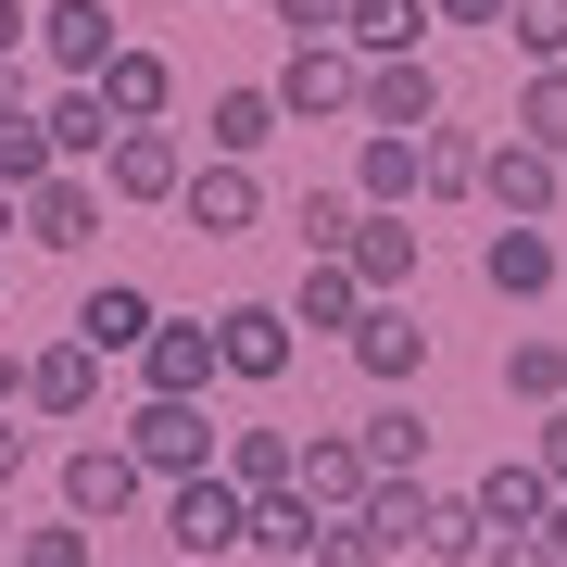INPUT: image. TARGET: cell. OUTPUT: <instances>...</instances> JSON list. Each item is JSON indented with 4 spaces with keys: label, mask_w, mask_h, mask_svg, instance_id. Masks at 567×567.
I'll return each instance as SVG.
<instances>
[{
    "label": "cell",
    "mask_w": 567,
    "mask_h": 567,
    "mask_svg": "<svg viewBox=\"0 0 567 567\" xmlns=\"http://www.w3.org/2000/svg\"><path fill=\"white\" fill-rule=\"evenodd\" d=\"M114 442L140 454V466H152L164 492H177V480H215V454H227V429H215L203 404H164V391H140V404L114 416Z\"/></svg>",
    "instance_id": "obj_1"
},
{
    "label": "cell",
    "mask_w": 567,
    "mask_h": 567,
    "mask_svg": "<svg viewBox=\"0 0 567 567\" xmlns=\"http://www.w3.org/2000/svg\"><path fill=\"white\" fill-rule=\"evenodd\" d=\"M140 505H164V480L114 442V429H89V442L63 454V517H76V529H114V517H140Z\"/></svg>",
    "instance_id": "obj_2"
},
{
    "label": "cell",
    "mask_w": 567,
    "mask_h": 567,
    "mask_svg": "<svg viewBox=\"0 0 567 567\" xmlns=\"http://www.w3.org/2000/svg\"><path fill=\"white\" fill-rule=\"evenodd\" d=\"M278 102H290V126H365V51L353 39H303L278 63Z\"/></svg>",
    "instance_id": "obj_3"
},
{
    "label": "cell",
    "mask_w": 567,
    "mask_h": 567,
    "mask_svg": "<svg viewBox=\"0 0 567 567\" xmlns=\"http://www.w3.org/2000/svg\"><path fill=\"white\" fill-rule=\"evenodd\" d=\"M39 63H51V89H102L114 63H126L114 0H39Z\"/></svg>",
    "instance_id": "obj_4"
},
{
    "label": "cell",
    "mask_w": 567,
    "mask_h": 567,
    "mask_svg": "<svg viewBox=\"0 0 567 567\" xmlns=\"http://www.w3.org/2000/svg\"><path fill=\"white\" fill-rule=\"evenodd\" d=\"M152 517H164V543H177V555H240V543H252V492L227 480V466H215V480H177Z\"/></svg>",
    "instance_id": "obj_5"
},
{
    "label": "cell",
    "mask_w": 567,
    "mask_h": 567,
    "mask_svg": "<svg viewBox=\"0 0 567 567\" xmlns=\"http://www.w3.org/2000/svg\"><path fill=\"white\" fill-rule=\"evenodd\" d=\"M555 189H567V164L543 152V140H492V177H480V203H492V227H555Z\"/></svg>",
    "instance_id": "obj_6"
},
{
    "label": "cell",
    "mask_w": 567,
    "mask_h": 567,
    "mask_svg": "<svg viewBox=\"0 0 567 567\" xmlns=\"http://www.w3.org/2000/svg\"><path fill=\"white\" fill-rule=\"evenodd\" d=\"M215 379H227L215 316H164V328H152V353H140V391H164V404H203Z\"/></svg>",
    "instance_id": "obj_7"
},
{
    "label": "cell",
    "mask_w": 567,
    "mask_h": 567,
    "mask_svg": "<svg viewBox=\"0 0 567 567\" xmlns=\"http://www.w3.org/2000/svg\"><path fill=\"white\" fill-rule=\"evenodd\" d=\"M215 341H227V379L240 391H278L290 353H303V328H290V303H215Z\"/></svg>",
    "instance_id": "obj_8"
},
{
    "label": "cell",
    "mask_w": 567,
    "mask_h": 567,
    "mask_svg": "<svg viewBox=\"0 0 567 567\" xmlns=\"http://www.w3.org/2000/svg\"><path fill=\"white\" fill-rule=\"evenodd\" d=\"M278 126H290L278 76H240V89H215V102H203V152H215V164H265V152H278Z\"/></svg>",
    "instance_id": "obj_9"
},
{
    "label": "cell",
    "mask_w": 567,
    "mask_h": 567,
    "mask_svg": "<svg viewBox=\"0 0 567 567\" xmlns=\"http://www.w3.org/2000/svg\"><path fill=\"white\" fill-rule=\"evenodd\" d=\"M177 227H189V240H240V227H265V177H252V164H189V189H177Z\"/></svg>",
    "instance_id": "obj_10"
},
{
    "label": "cell",
    "mask_w": 567,
    "mask_h": 567,
    "mask_svg": "<svg viewBox=\"0 0 567 567\" xmlns=\"http://www.w3.org/2000/svg\"><path fill=\"white\" fill-rule=\"evenodd\" d=\"M152 328H164V303L140 278H89V303H76V341L102 353V365H140L152 353Z\"/></svg>",
    "instance_id": "obj_11"
},
{
    "label": "cell",
    "mask_w": 567,
    "mask_h": 567,
    "mask_svg": "<svg viewBox=\"0 0 567 567\" xmlns=\"http://www.w3.org/2000/svg\"><path fill=\"white\" fill-rule=\"evenodd\" d=\"M189 164H203V152H189L177 126H126L114 164H102V189H114V203H177V189H189Z\"/></svg>",
    "instance_id": "obj_12"
},
{
    "label": "cell",
    "mask_w": 567,
    "mask_h": 567,
    "mask_svg": "<svg viewBox=\"0 0 567 567\" xmlns=\"http://www.w3.org/2000/svg\"><path fill=\"white\" fill-rule=\"evenodd\" d=\"M555 278H567L555 227H480V290H492V303H543Z\"/></svg>",
    "instance_id": "obj_13"
},
{
    "label": "cell",
    "mask_w": 567,
    "mask_h": 567,
    "mask_svg": "<svg viewBox=\"0 0 567 567\" xmlns=\"http://www.w3.org/2000/svg\"><path fill=\"white\" fill-rule=\"evenodd\" d=\"M102 203H114V189L89 177V164H63L51 189H25V240H39V252H89V240H102Z\"/></svg>",
    "instance_id": "obj_14"
},
{
    "label": "cell",
    "mask_w": 567,
    "mask_h": 567,
    "mask_svg": "<svg viewBox=\"0 0 567 567\" xmlns=\"http://www.w3.org/2000/svg\"><path fill=\"white\" fill-rule=\"evenodd\" d=\"M25 416H102V353H89L76 328L25 353Z\"/></svg>",
    "instance_id": "obj_15"
},
{
    "label": "cell",
    "mask_w": 567,
    "mask_h": 567,
    "mask_svg": "<svg viewBox=\"0 0 567 567\" xmlns=\"http://www.w3.org/2000/svg\"><path fill=\"white\" fill-rule=\"evenodd\" d=\"M353 365H365V391H416V379H429V328H416V303H365Z\"/></svg>",
    "instance_id": "obj_16"
},
{
    "label": "cell",
    "mask_w": 567,
    "mask_h": 567,
    "mask_svg": "<svg viewBox=\"0 0 567 567\" xmlns=\"http://www.w3.org/2000/svg\"><path fill=\"white\" fill-rule=\"evenodd\" d=\"M365 492H379V466H365V429H303V505L365 517Z\"/></svg>",
    "instance_id": "obj_17"
},
{
    "label": "cell",
    "mask_w": 567,
    "mask_h": 567,
    "mask_svg": "<svg viewBox=\"0 0 567 567\" xmlns=\"http://www.w3.org/2000/svg\"><path fill=\"white\" fill-rule=\"evenodd\" d=\"M365 126H391V140H429V126H442V76H429V51L365 63Z\"/></svg>",
    "instance_id": "obj_18"
},
{
    "label": "cell",
    "mask_w": 567,
    "mask_h": 567,
    "mask_svg": "<svg viewBox=\"0 0 567 567\" xmlns=\"http://www.w3.org/2000/svg\"><path fill=\"white\" fill-rule=\"evenodd\" d=\"M353 203H365V215H416V203H429L416 140H391V126H353Z\"/></svg>",
    "instance_id": "obj_19"
},
{
    "label": "cell",
    "mask_w": 567,
    "mask_h": 567,
    "mask_svg": "<svg viewBox=\"0 0 567 567\" xmlns=\"http://www.w3.org/2000/svg\"><path fill=\"white\" fill-rule=\"evenodd\" d=\"M466 505H480L492 529H555V505H567V492L543 480V454H492V466H480V492H466Z\"/></svg>",
    "instance_id": "obj_20"
},
{
    "label": "cell",
    "mask_w": 567,
    "mask_h": 567,
    "mask_svg": "<svg viewBox=\"0 0 567 567\" xmlns=\"http://www.w3.org/2000/svg\"><path fill=\"white\" fill-rule=\"evenodd\" d=\"M416 265H429V227H416V215H365V227H353V278L379 290V303H404Z\"/></svg>",
    "instance_id": "obj_21"
},
{
    "label": "cell",
    "mask_w": 567,
    "mask_h": 567,
    "mask_svg": "<svg viewBox=\"0 0 567 567\" xmlns=\"http://www.w3.org/2000/svg\"><path fill=\"white\" fill-rule=\"evenodd\" d=\"M416 177H429V203H480V177H492V126H429L416 140Z\"/></svg>",
    "instance_id": "obj_22"
},
{
    "label": "cell",
    "mask_w": 567,
    "mask_h": 567,
    "mask_svg": "<svg viewBox=\"0 0 567 567\" xmlns=\"http://www.w3.org/2000/svg\"><path fill=\"white\" fill-rule=\"evenodd\" d=\"M215 466L252 492V505H265V492H303V429H265V416H252V429H227Z\"/></svg>",
    "instance_id": "obj_23"
},
{
    "label": "cell",
    "mask_w": 567,
    "mask_h": 567,
    "mask_svg": "<svg viewBox=\"0 0 567 567\" xmlns=\"http://www.w3.org/2000/svg\"><path fill=\"white\" fill-rule=\"evenodd\" d=\"M39 114H51V152H63V164H89V177H102V164H114V140H126V114L102 102V89H51Z\"/></svg>",
    "instance_id": "obj_24"
},
{
    "label": "cell",
    "mask_w": 567,
    "mask_h": 567,
    "mask_svg": "<svg viewBox=\"0 0 567 567\" xmlns=\"http://www.w3.org/2000/svg\"><path fill=\"white\" fill-rule=\"evenodd\" d=\"M365 466H379V480H429V416H416V391H379V404H365Z\"/></svg>",
    "instance_id": "obj_25"
},
{
    "label": "cell",
    "mask_w": 567,
    "mask_h": 567,
    "mask_svg": "<svg viewBox=\"0 0 567 567\" xmlns=\"http://www.w3.org/2000/svg\"><path fill=\"white\" fill-rule=\"evenodd\" d=\"M365 303H379V290L353 278V252H328V265H303V290H290V328H365Z\"/></svg>",
    "instance_id": "obj_26"
},
{
    "label": "cell",
    "mask_w": 567,
    "mask_h": 567,
    "mask_svg": "<svg viewBox=\"0 0 567 567\" xmlns=\"http://www.w3.org/2000/svg\"><path fill=\"white\" fill-rule=\"evenodd\" d=\"M353 227H365V203H353V177H303V203H290V240H303V265H328V252H353Z\"/></svg>",
    "instance_id": "obj_27"
},
{
    "label": "cell",
    "mask_w": 567,
    "mask_h": 567,
    "mask_svg": "<svg viewBox=\"0 0 567 567\" xmlns=\"http://www.w3.org/2000/svg\"><path fill=\"white\" fill-rule=\"evenodd\" d=\"M316 543H328V505H303V492H265L252 505V555L265 567H316Z\"/></svg>",
    "instance_id": "obj_28"
},
{
    "label": "cell",
    "mask_w": 567,
    "mask_h": 567,
    "mask_svg": "<svg viewBox=\"0 0 567 567\" xmlns=\"http://www.w3.org/2000/svg\"><path fill=\"white\" fill-rule=\"evenodd\" d=\"M429 25H442L429 0H353V13H341V39H353L365 63H404V51L429 39Z\"/></svg>",
    "instance_id": "obj_29"
},
{
    "label": "cell",
    "mask_w": 567,
    "mask_h": 567,
    "mask_svg": "<svg viewBox=\"0 0 567 567\" xmlns=\"http://www.w3.org/2000/svg\"><path fill=\"white\" fill-rule=\"evenodd\" d=\"M102 102H114L126 126H164V114H177V63L126 39V63H114V76H102Z\"/></svg>",
    "instance_id": "obj_30"
},
{
    "label": "cell",
    "mask_w": 567,
    "mask_h": 567,
    "mask_svg": "<svg viewBox=\"0 0 567 567\" xmlns=\"http://www.w3.org/2000/svg\"><path fill=\"white\" fill-rule=\"evenodd\" d=\"M416 555H429V567H480V555H492V517L466 505V492L429 480V529H416Z\"/></svg>",
    "instance_id": "obj_31"
},
{
    "label": "cell",
    "mask_w": 567,
    "mask_h": 567,
    "mask_svg": "<svg viewBox=\"0 0 567 567\" xmlns=\"http://www.w3.org/2000/svg\"><path fill=\"white\" fill-rule=\"evenodd\" d=\"M505 391H517V404H567V341H555V328H517V341H505Z\"/></svg>",
    "instance_id": "obj_32"
},
{
    "label": "cell",
    "mask_w": 567,
    "mask_h": 567,
    "mask_svg": "<svg viewBox=\"0 0 567 567\" xmlns=\"http://www.w3.org/2000/svg\"><path fill=\"white\" fill-rule=\"evenodd\" d=\"M51 177H63V152H51V114H0V189L25 203V189H51Z\"/></svg>",
    "instance_id": "obj_33"
},
{
    "label": "cell",
    "mask_w": 567,
    "mask_h": 567,
    "mask_svg": "<svg viewBox=\"0 0 567 567\" xmlns=\"http://www.w3.org/2000/svg\"><path fill=\"white\" fill-rule=\"evenodd\" d=\"M505 51H517V76H555V63H567V0H517Z\"/></svg>",
    "instance_id": "obj_34"
},
{
    "label": "cell",
    "mask_w": 567,
    "mask_h": 567,
    "mask_svg": "<svg viewBox=\"0 0 567 567\" xmlns=\"http://www.w3.org/2000/svg\"><path fill=\"white\" fill-rule=\"evenodd\" d=\"M505 126H517V140H543V152L567 164V63H555V76H517V114H505Z\"/></svg>",
    "instance_id": "obj_35"
},
{
    "label": "cell",
    "mask_w": 567,
    "mask_h": 567,
    "mask_svg": "<svg viewBox=\"0 0 567 567\" xmlns=\"http://www.w3.org/2000/svg\"><path fill=\"white\" fill-rule=\"evenodd\" d=\"M404 543H391L379 517H328V543H316V567H391Z\"/></svg>",
    "instance_id": "obj_36"
},
{
    "label": "cell",
    "mask_w": 567,
    "mask_h": 567,
    "mask_svg": "<svg viewBox=\"0 0 567 567\" xmlns=\"http://www.w3.org/2000/svg\"><path fill=\"white\" fill-rule=\"evenodd\" d=\"M89 555H102V543H89L76 517H63V529H25V543H13V567H89Z\"/></svg>",
    "instance_id": "obj_37"
},
{
    "label": "cell",
    "mask_w": 567,
    "mask_h": 567,
    "mask_svg": "<svg viewBox=\"0 0 567 567\" xmlns=\"http://www.w3.org/2000/svg\"><path fill=\"white\" fill-rule=\"evenodd\" d=\"M480 567H567V543H555V529H492Z\"/></svg>",
    "instance_id": "obj_38"
},
{
    "label": "cell",
    "mask_w": 567,
    "mask_h": 567,
    "mask_svg": "<svg viewBox=\"0 0 567 567\" xmlns=\"http://www.w3.org/2000/svg\"><path fill=\"white\" fill-rule=\"evenodd\" d=\"M265 13L290 25V51H303V39H341V13H353V0H265Z\"/></svg>",
    "instance_id": "obj_39"
},
{
    "label": "cell",
    "mask_w": 567,
    "mask_h": 567,
    "mask_svg": "<svg viewBox=\"0 0 567 567\" xmlns=\"http://www.w3.org/2000/svg\"><path fill=\"white\" fill-rule=\"evenodd\" d=\"M51 102V89H39V63H25V51H0V114H39Z\"/></svg>",
    "instance_id": "obj_40"
},
{
    "label": "cell",
    "mask_w": 567,
    "mask_h": 567,
    "mask_svg": "<svg viewBox=\"0 0 567 567\" xmlns=\"http://www.w3.org/2000/svg\"><path fill=\"white\" fill-rule=\"evenodd\" d=\"M429 13H442V25H492V39H505V13H517V0H429Z\"/></svg>",
    "instance_id": "obj_41"
},
{
    "label": "cell",
    "mask_w": 567,
    "mask_h": 567,
    "mask_svg": "<svg viewBox=\"0 0 567 567\" xmlns=\"http://www.w3.org/2000/svg\"><path fill=\"white\" fill-rule=\"evenodd\" d=\"M529 454H543V480H555V492H567V404H555V416H543V442H529Z\"/></svg>",
    "instance_id": "obj_42"
},
{
    "label": "cell",
    "mask_w": 567,
    "mask_h": 567,
    "mask_svg": "<svg viewBox=\"0 0 567 567\" xmlns=\"http://www.w3.org/2000/svg\"><path fill=\"white\" fill-rule=\"evenodd\" d=\"M0 51H39V0H0Z\"/></svg>",
    "instance_id": "obj_43"
},
{
    "label": "cell",
    "mask_w": 567,
    "mask_h": 567,
    "mask_svg": "<svg viewBox=\"0 0 567 567\" xmlns=\"http://www.w3.org/2000/svg\"><path fill=\"white\" fill-rule=\"evenodd\" d=\"M25 466H39V442H25V429H13V416H0V492H13V480H25Z\"/></svg>",
    "instance_id": "obj_44"
},
{
    "label": "cell",
    "mask_w": 567,
    "mask_h": 567,
    "mask_svg": "<svg viewBox=\"0 0 567 567\" xmlns=\"http://www.w3.org/2000/svg\"><path fill=\"white\" fill-rule=\"evenodd\" d=\"M13 404H25V353L0 341V416H13Z\"/></svg>",
    "instance_id": "obj_45"
},
{
    "label": "cell",
    "mask_w": 567,
    "mask_h": 567,
    "mask_svg": "<svg viewBox=\"0 0 567 567\" xmlns=\"http://www.w3.org/2000/svg\"><path fill=\"white\" fill-rule=\"evenodd\" d=\"M0 543H25V529H13V492H0Z\"/></svg>",
    "instance_id": "obj_46"
},
{
    "label": "cell",
    "mask_w": 567,
    "mask_h": 567,
    "mask_svg": "<svg viewBox=\"0 0 567 567\" xmlns=\"http://www.w3.org/2000/svg\"><path fill=\"white\" fill-rule=\"evenodd\" d=\"M0 227H25V203H13V189H0Z\"/></svg>",
    "instance_id": "obj_47"
}]
</instances>
